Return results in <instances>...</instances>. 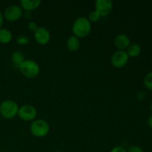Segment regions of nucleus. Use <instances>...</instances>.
I'll return each mask as SVG.
<instances>
[{"label":"nucleus","instance_id":"3","mask_svg":"<svg viewBox=\"0 0 152 152\" xmlns=\"http://www.w3.org/2000/svg\"><path fill=\"white\" fill-rule=\"evenodd\" d=\"M19 105L12 99H6L0 104V114L4 119L10 120L17 116Z\"/></svg>","mask_w":152,"mask_h":152},{"label":"nucleus","instance_id":"24","mask_svg":"<svg viewBox=\"0 0 152 152\" xmlns=\"http://www.w3.org/2000/svg\"><path fill=\"white\" fill-rule=\"evenodd\" d=\"M23 16H25L26 19H31V12H28V11H25V13H23Z\"/></svg>","mask_w":152,"mask_h":152},{"label":"nucleus","instance_id":"11","mask_svg":"<svg viewBox=\"0 0 152 152\" xmlns=\"http://www.w3.org/2000/svg\"><path fill=\"white\" fill-rule=\"evenodd\" d=\"M41 4L40 0H21L19 2V6L22 10L25 11L31 12L36 10Z\"/></svg>","mask_w":152,"mask_h":152},{"label":"nucleus","instance_id":"16","mask_svg":"<svg viewBox=\"0 0 152 152\" xmlns=\"http://www.w3.org/2000/svg\"><path fill=\"white\" fill-rule=\"evenodd\" d=\"M143 83L144 86L147 89L152 91V72L148 73L145 75Z\"/></svg>","mask_w":152,"mask_h":152},{"label":"nucleus","instance_id":"23","mask_svg":"<svg viewBox=\"0 0 152 152\" xmlns=\"http://www.w3.org/2000/svg\"><path fill=\"white\" fill-rule=\"evenodd\" d=\"M3 22H4V16H3V13H1V11L0 10V28L2 26Z\"/></svg>","mask_w":152,"mask_h":152},{"label":"nucleus","instance_id":"21","mask_svg":"<svg viewBox=\"0 0 152 152\" xmlns=\"http://www.w3.org/2000/svg\"><path fill=\"white\" fill-rule=\"evenodd\" d=\"M110 152H127V150L125 148H123V146L117 145V146H115L113 148H111Z\"/></svg>","mask_w":152,"mask_h":152},{"label":"nucleus","instance_id":"22","mask_svg":"<svg viewBox=\"0 0 152 152\" xmlns=\"http://www.w3.org/2000/svg\"><path fill=\"white\" fill-rule=\"evenodd\" d=\"M137 99L139 100H142V99L145 98V93L143 91H140L139 93L137 94Z\"/></svg>","mask_w":152,"mask_h":152},{"label":"nucleus","instance_id":"20","mask_svg":"<svg viewBox=\"0 0 152 152\" xmlns=\"http://www.w3.org/2000/svg\"><path fill=\"white\" fill-rule=\"evenodd\" d=\"M38 25H37V23L36 22H30L28 25V28L31 31H33V32H35L37 29H38Z\"/></svg>","mask_w":152,"mask_h":152},{"label":"nucleus","instance_id":"28","mask_svg":"<svg viewBox=\"0 0 152 152\" xmlns=\"http://www.w3.org/2000/svg\"><path fill=\"white\" fill-rule=\"evenodd\" d=\"M151 64H152V60H151Z\"/></svg>","mask_w":152,"mask_h":152},{"label":"nucleus","instance_id":"14","mask_svg":"<svg viewBox=\"0 0 152 152\" xmlns=\"http://www.w3.org/2000/svg\"><path fill=\"white\" fill-rule=\"evenodd\" d=\"M13 39L11 31L5 28H0V42L1 44H8Z\"/></svg>","mask_w":152,"mask_h":152},{"label":"nucleus","instance_id":"5","mask_svg":"<svg viewBox=\"0 0 152 152\" xmlns=\"http://www.w3.org/2000/svg\"><path fill=\"white\" fill-rule=\"evenodd\" d=\"M37 115V111L32 105L25 104L19 107L17 116L22 120L25 122L34 121Z\"/></svg>","mask_w":152,"mask_h":152},{"label":"nucleus","instance_id":"4","mask_svg":"<svg viewBox=\"0 0 152 152\" xmlns=\"http://www.w3.org/2000/svg\"><path fill=\"white\" fill-rule=\"evenodd\" d=\"M30 131L33 136L36 137H44L48 134L50 132V126L45 120L37 119L31 123Z\"/></svg>","mask_w":152,"mask_h":152},{"label":"nucleus","instance_id":"9","mask_svg":"<svg viewBox=\"0 0 152 152\" xmlns=\"http://www.w3.org/2000/svg\"><path fill=\"white\" fill-rule=\"evenodd\" d=\"M34 39L39 45H45L50 40V33L48 29L45 27H39L38 29L34 32Z\"/></svg>","mask_w":152,"mask_h":152},{"label":"nucleus","instance_id":"13","mask_svg":"<svg viewBox=\"0 0 152 152\" xmlns=\"http://www.w3.org/2000/svg\"><path fill=\"white\" fill-rule=\"evenodd\" d=\"M129 57H137L141 53V47L137 43H132L126 50Z\"/></svg>","mask_w":152,"mask_h":152},{"label":"nucleus","instance_id":"15","mask_svg":"<svg viewBox=\"0 0 152 152\" xmlns=\"http://www.w3.org/2000/svg\"><path fill=\"white\" fill-rule=\"evenodd\" d=\"M11 60L13 65L16 68H19V65L25 60V55L21 50H15L11 54Z\"/></svg>","mask_w":152,"mask_h":152},{"label":"nucleus","instance_id":"19","mask_svg":"<svg viewBox=\"0 0 152 152\" xmlns=\"http://www.w3.org/2000/svg\"><path fill=\"white\" fill-rule=\"evenodd\" d=\"M127 152H144L141 147L136 145H131L127 149Z\"/></svg>","mask_w":152,"mask_h":152},{"label":"nucleus","instance_id":"12","mask_svg":"<svg viewBox=\"0 0 152 152\" xmlns=\"http://www.w3.org/2000/svg\"><path fill=\"white\" fill-rule=\"evenodd\" d=\"M66 47L68 50L71 52H75L78 50L80 48V39L75 36H71L66 41Z\"/></svg>","mask_w":152,"mask_h":152},{"label":"nucleus","instance_id":"1","mask_svg":"<svg viewBox=\"0 0 152 152\" xmlns=\"http://www.w3.org/2000/svg\"><path fill=\"white\" fill-rule=\"evenodd\" d=\"M91 23L86 16L78 17L72 25V32L77 38H86L91 31Z\"/></svg>","mask_w":152,"mask_h":152},{"label":"nucleus","instance_id":"26","mask_svg":"<svg viewBox=\"0 0 152 152\" xmlns=\"http://www.w3.org/2000/svg\"><path fill=\"white\" fill-rule=\"evenodd\" d=\"M150 109H151V111H152V102H151V105H150Z\"/></svg>","mask_w":152,"mask_h":152},{"label":"nucleus","instance_id":"8","mask_svg":"<svg viewBox=\"0 0 152 152\" xmlns=\"http://www.w3.org/2000/svg\"><path fill=\"white\" fill-rule=\"evenodd\" d=\"M114 3L111 0H96L95 1V10L102 16H106L111 13Z\"/></svg>","mask_w":152,"mask_h":152},{"label":"nucleus","instance_id":"18","mask_svg":"<svg viewBox=\"0 0 152 152\" xmlns=\"http://www.w3.org/2000/svg\"><path fill=\"white\" fill-rule=\"evenodd\" d=\"M30 42V39L25 35H19L16 38V43L20 45H25Z\"/></svg>","mask_w":152,"mask_h":152},{"label":"nucleus","instance_id":"7","mask_svg":"<svg viewBox=\"0 0 152 152\" xmlns=\"http://www.w3.org/2000/svg\"><path fill=\"white\" fill-rule=\"evenodd\" d=\"M129 60V56H128L126 50H119L113 53L111 59V62L113 66L116 68H122L126 66Z\"/></svg>","mask_w":152,"mask_h":152},{"label":"nucleus","instance_id":"17","mask_svg":"<svg viewBox=\"0 0 152 152\" xmlns=\"http://www.w3.org/2000/svg\"><path fill=\"white\" fill-rule=\"evenodd\" d=\"M100 18H101L100 15H99V13H98L97 12L94 10H92V11L90 12L88 19L90 21L91 23V22H94H94H98V21L100 19Z\"/></svg>","mask_w":152,"mask_h":152},{"label":"nucleus","instance_id":"27","mask_svg":"<svg viewBox=\"0 0 152 152\" xmlns=\"http://www.w3.org/2000/svg\"><path fill=\"white\" fill-rule=\"evenodd\" d=\"M53 152H62V151H53Z\"/></svg>","mask_w":152,"mask_h":152},{"label":"nucleus","instance_id":"10","mask_svg":"<svg viewBox=\"0 0 152 152\" xmlns=\"http://www.w3.org/2000/svg\"><path fill=\"white\" fill-rule=\"evenodd\" d=\"M114 44L119 50H126L131 44V41L126 34H120L114 38Z\"/></svg>","mask_w":152,"mask_h":152},{"label":"nucleus","instance_id":"2","mask_svg":"<svg viewBox=\"0 0 152 152\" xmlns=\"http://www.w3.org/2000/svg\"><path fill=\"white\" fill-rule=\"evenodd\" d=\"M18 68L21 74L28 79L35 78L40 72L39 64L32 59H25Z\"/></svg>","mask_w":152,"mask_h":152},{"label":"nucleus","instance_id":"25","mask_svg":"<svg viewBox=\"0 0 152 152\" xmlns=\"http://www.w3.org/2000/svg\"><path fill=\"white\" fill-rule=\"evenodd\" d=\"M147 123H148V126H149L151 129H152V115L150 116L148 118V121H147Z\"/></svg>","mask_w":152,"mask_h":152},{"label":"nucleus","instance_id":"6","mask_svg":"<svg viewBox=\"0 0 152 152\" xmlns=\"http://www.w3.org/2000/svg\"><path fill=\"white\" fill-rule=\"evenodd\" d=\"M3 16L4 19L9 22H16L23 16V10L19 5L13 4L5 9Z\"/></svg>","mask_w":152,"mask_h":152}]
</instances>
